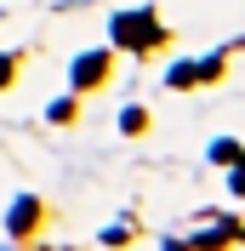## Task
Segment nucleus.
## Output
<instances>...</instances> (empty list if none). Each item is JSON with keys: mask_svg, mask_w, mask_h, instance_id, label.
I'll list each match as a JSON object with an SVG mask.
<instances>
[{"mask_svg": "<svg viewBox=\"0 0 245 251\" xmlns=\"http://www.w3.org/2000/svg\"><path fill=\"white\" fill-rule=\"evenodd\" d=\"M120 126H125V131H143V126H148V114H143V109H125Z\"/></svg>", "mask_w": 245, "mask_h": 251, "instance_id": "nucleus-5", "label": "nucleus"}, {"mask_svg": "<svg viewBox=\"0 0 245 251\" xmlns=\"http://www.w3.org/2000/svg\"><path fill=\"white\" fill-rule=\"evenodd\" d=\"M114 40H120V46H154V40H160V23H154L148 12H125L120 23H114Z\"/></svg>", "mask_w": 245, "mask_h": 251, "instance_id": "nucleus-1", "label": "nucleus"}, {"mask_svg": "<svg viewBox=\"0 0 245 251\" xmlns=\"http://www.w3.org/2000/svg\"><path fill=\"white\" fill-rule=\"evenodd\" d=\"M6 80H12V57H0V86H6Z\"/></svg>", "mask_w": 245, "mask_h": 251, "instance_id": "nucleus-6", "label": "nucleus"}, {"mask_svg": "<svg viewBox=\"0 0 245 251\" xmlns=\"http://www.w3.org/2000/svg\"><path fill=\"white\" fill-rule=\"evenodd\" d=\"M211 160H217V166H234V160H240V143H234V137H222V143L211 149Z\"/></svg>", "mask_w": 245, "mask_h": 251, "instance_id": "nucleus-4", "label": "nucleus"}, {"mask_svg": "<svg viewBox=\"0 0 245 251\" xmlns=\"http://www.w3.org/2000/svg\"><path fill=\"white\" fill-rule=\"evenodd\" d=\"M6 223H12V234H29V228H34V200L12 205V217H6Z\"/></svg>", "mask_w": 245, "mask_h": 251, "instance_id": "nucleus-3", "label": "nucleus"}, {"mask_svg": "<svg viewBox=\"0 0 245 251\" xmlns=\"http://www.w3.org/2000/svg\"><path fill=\"white\" fill-rule=\"evenodd\" d=\"M103 69H108V51H86V57L74 63V86H97Z\"/></svg>", "mask_w": 245, "mask_h": 251, "instance_id": "nucleus-2", "label": "nucleus"}]
</instances>
